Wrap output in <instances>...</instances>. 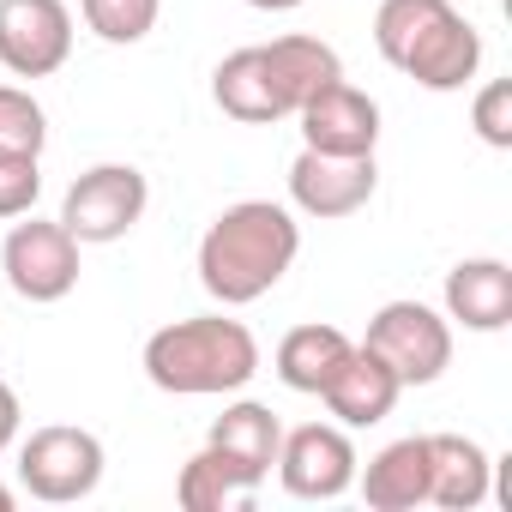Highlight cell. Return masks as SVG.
<instances>
[{"instance_id":"cell-2","label":"cell","mask_w":512,"mask_h":512,"mask_svg":"<svg viewBox=\"0 0 512 512\" xmlns=\"http://www.w3.org/2000/svg\"><path fill=\"white\" fill-rule=\"evenodd\" d=\"M145 374H151L157 392H175V398L241 392L260 374V338L241 320L193 314V320H175V326L145 338Z\"/></svg>"},{"instance_id":"cell-20","label":"cell","mask_w":512,"mask_h":512,"mask_svg":"<svg viewBox=\"0 0 512 512\" xmlns=\"http://www.w3.org/2000/svg\"><path fill=\"white\" fill-rule=\"evenodd\" d=\"M175 500H181V512H241V506L253 500V488L235 476V464H229L217 446H205V452H193V458L181 464Z\"/></svg>"},{"instance_id":"cell-21","label":"cell","mask_w":512,"mask_h":512,"mask_svg":"<svg viewBox=\"0 0 512 512\" xmlns=\"http://www.w3.org/2000/svg\"><path fill=\"white\" fill-rule=\"evenodd\" d=\"M79 13L103 43H145L163 0H79Z\"/></svg>"},{"instance_id":"cell-25","label":"cell","mask_w":512,"mask_h":512,"mask_svg":"<svg viewBox=\"0 0 512 512\" xmlns=\"http://www.w3.org/2000/svg\"><path fill=\"white\" fill-rule=\"evenodd\" d=\"M19 416H25V410H19V392H13L7 380H0V452L13 446V434H19Z\"/></svg>"},{"instance_id":"cell-9","label":"cell","mask_w":512,"mask_h":512,"mask_svg":"<svg viewBox=\"0 0 512 512\" xmlns=\"http://www.w3.org/2000/svg\"><path fill=\"white\" fill-rule=\"evenodd\" d=\"M302 145L308 151H326V157H374L380 145V103L368 91H356L344 73L332 85H320L302 109Z\"/></svg>"},{"instance_id":"cell-26","label":"cell","mask_w":512,"mask_h":512,"mask_svg":"<svg viewBox=\"0 0 512 512\" xmlns=\"http://www.w3.org/2000/svg\"><path fill=\"white\" fill-rule=\"evenodd\" d=\"M500 506H506V512H512V458H506V464H500Z\"/></svg>"},{"instance_id":"cell-13","label":"cell","mask_w":512,"mask_h":512,"mask_svg":"<svg viewBox=\"0 0 512 512\" xmlns=\"http://www.w3.org/2000/svg\"><path fill=\"white\" fill-rule=\"evenodd\" d=\"M205 446H217V452L235 464V476H241L247 488H260V482L272 476V464H278V446H284V422H278L266 404L241 398V404H229V410L211 422V440H205Z\"/></svg>"},{"instance_id":"cell-6","label":"cell","mask_w":512,"mask_h":512,"mask_svg":"<svg viewBox=\"0 0 512 512\" xmlns=\"http://www.w3.org/2000/svg\"><path fill=\"white\" fill-rule=\"evenodd\" d=\"M0 266H7V284H13L25 302H61V296H73V284H79V235H73L61 217L43 223V217L25 211V223L7 229Z\"/></svg>"},{"instance_id":"cell-14","label":"cell","mask_w":512,"mask_h":512,"mask_svg":"<svg viewBox=\"0 0 512 512\" xmlns=\"http://www.w3.org/2000/svg\"><path fill=\"white\" fill-rule=\"evenodd\" d=\"M446 320L470 332L512 326V266L506 260H458L446 272Z\"/></svg>"},{"instance_id":"cell-3","label":"cell","mask_w":512,"mask_h":512,"mask_svg":"<svg viewBox=\"0 0 512 512\" xmlns=\"http://www.w3.org/2000/svg\"><path fill=\"white\" fill-rule=\"evenodd\" d=\"M374 43L398 73L428 91H458L482 67V37L452 0H380Z\"/></svg>"},{"instance_id":"cell-4","label":"cell","mask_w":512,"mask_h":512,"mask_svg":"<svg viewBox=\"0 0 512 512\" xmlns=\"http://www.w3.org/2000/svg\"><path fill=\"white\" fill-rule=\"evenodd\" d=\"M404 386H434L452 368V326L428 302H386L362 338Z\"/></svg>"},{"instance_id":"cell-11","label":"cell","mask_w":512,"mask_h":512,"mask_svg":"<svg viewBox=\"0 0 512 512\" xmlns=\"http://www.w3.org/2000/svg\"><path fill=\"white\" fill-rule=\"evenodd\" d=\"M380 187V169L374 157H326V151H308L290 163V199L308 211V217H356Z\"/></svg>"},{"instance_id":"cell-16","label":"cell","mask_w":512,"mask_h":512,"mask_svg":"<svg viewBox=\"0 0 512 512\" xmlns=\"http://www.w3.org/2000/svg\"><path fill=\"white\" fill-rule=\"evenodd\" d=\"M362 500L368 512H416L428 500V434L380 446L362 470Z\"/></svg>"},{"instance_id":"cell-23","label":"cell","mask_w":512,"mask_h":512,"mask_svg":"<svg viewBox=\"0 0 512 512\" xmlns=\"http://www.w3.org/2000/svg\"><path fill=\"white\" fill-rule=\"evenodd\" d=\"M43 193V175H37V157L31 151H7L0 145V217H25Z\"/></svg>"},{"instance_id":"cell-17","label":"cell","mask_w":512,"mask_h":512,"mask_svg":"<svg viewBox=\"0 0 512 512\" xmlns=\"http://www.w3.org/2000/svg\"><path fill=\"white\" fill-rule=\"evenodd\" d=\"M211 97H217L223 115H235V121H247V127L284 121V103H278V85H272V73H266L260 43H253V49H235V55L217 61V73H211Z\"/></svg>"},{"instance_id":"cell-27","label":"cell","mask_w":512,"mask_h":512,"mask_svg":"<svg viewBox=\"0 0 512 512\" xmlns=\"http://www.w3.org/2000/svg\"><path fill=\"white\" fill-rule=\"evenodd\" d=\"M247 7H260V13H290V7H302V0H247Z\"/></svg>"},{"instance_id":"cell-22","label":"cell","mask_w":512,"mask_h":512,"mask_svg":"<svg viewBox=\"0 0 512 512\" xmlns=\"http://www.w3.org/2000/svg\"><path fill=\"white\" fill-rule=\"evenodd\" d=\"M43 139H49V115L31 91L19 85H0V145L7 151H31L43 157Z\"/></svg>"},{"instance_id":"cell-28","label":"cell","mask_w":512,"mask_h":512,"mask_svg":"<svg viewBox=\"0 0 512 512\" xmlns=\"http://www.w3.org/2000/svg\"><path fill=\"white\" fill-rule=\"evenodd\" d=\"M0 512H13V488H0Z\"/></svg>"},{"instance_id":"cell-15","label":"cell","mask_w":512,"mask_h":512,"mask_svg":"<svg viewBox=\"0 0 512 512\" xmlns=\"http://www.w3.org/2000/svg\"><path fill=\"white\" fill-rule=\"evenodd\" d=\"M488 452L464 434H428V500L446 512H476L488 500Z\"/></svg>"},{"instance_id":"cell-7","label":"cell","mask_w":512,"mask_h":512,"mask_svg":"<svg viewBox=\"0 0 512 512\" xmlns=\"http://www.w3.org/2000/svg\"><path fill=\"white\" fill-rule=\"evenodd\" d=\"M145 199H151V187H145V175L133 163H97L67 187L61 223L79 241H121L145 217Z\"/></svg>"},{"instance_id":"cell-1","label":"cell","mask_w":512,"mask_h":512,"mask_svg":"<svg viewBox=\"0 0 512 512\" xmlns=\"http://www.w3.org/2000/svg\"><path fill=\"white\" fill-rule=\"evenodd\" d=\"M296 253H302V229H296V217L284 205L235 199L199 235V284L223 308H247V302H260L266 290L284 284Z\"/></svg>"},{"instance_id":"cell-24","label":"cell","mask_w":512,"mask_h":512,"mask_svg":"<svg viewBox=\"0 0 512 512\" xmlns=\"http://www.w3.org/2000/svg\"><path fill=\"white\" fill-rule=\"evenodd\" d=\"M470 127H476L494 151L512 145V79H488V85L476 91V103H470Z\"/></svg>"},{"instance_id":"cell-18","label":"cell","mask_w":512,"mask_h":512,"mask_svg":"<svg viewBox=\"0 0 512 512\" xmlns=\"http://www.w3.org/2000/svg\"><path fill=\"white\" fill-rule=\"evenodd\" d=\"M260 55H266V73H272V85H278L284 115H296L320 85H332V79L344 73V67H338V49L320 43V37H278V43H260Z\"/></svg>"},{"instance_id":"cell-10","label":"cell","mask_w":512,"mask_h":512,"mask_svg":"<svg viewBox=\"0 0 512 512\" xmlns=\"http://www.w3.org/2000/svg\"><path fill=\"white\" fill-rule=\"evenodd\" d=\"M278 476L296 500H338L356 482V446L332 422H302L278 446Z\"/></svg>"},{"instance_id":"cell-5","label":"cell","mask_w":512,"mask_h":512,"mask_svg":"<svg viewBox=\"0 0 512 512\" xmlns=\"http://www.w3.org/2000/svg\"><path fill=\"white\" fill-rule=\"evenodd\" d=\"M19 476L37 500L49 506H73L85 494H97L103 482V440L91 428H73V422H49L25 440L19 452Z\"/></svg>"},{"instance_id":"cell-8","label":"cell","mask_w":512,"mask_h":512,"mask_svg":"<svg viewBox=\"0 0 512 512\" xmlns=\"http://www.w3.org/2000/svg\"><path fill=\"white\" fill-rule=\"evenodd\" d=\"M73 55L67 0H0V67L19 79H49Z\"/></svg>"},{"instance_id":"cell-19","label":"cell","mask_w":512,"mask_h":512,"mask_svg":"<svg viewBox=\"0 0 512 512\" xmlns=\"http://www.w3.org/2000/svg\"><path fill=\"white\" fill-rule=\"evenodd\" d=\"M344 356H350V338H344L338 326L302 320V326H290V332L278 338V356H272V362H278V380H284L290 392H320Z\"/></svg>"},{"instance_id":"cell-12","label":"cell","mask_w":512,"mask_h":512,"mask_svg":"<svg viewBox=\"0 0 512 512\" xmlns=\"http://www.w3.org/2000/svg\"><path fill=\"white\" fill-rule=\"evenodd\" d=\"M398 392H404V380H398L368 344H350V356H344V362L332 368V380L320 386L326 410H332L344 428H374V422H386L392 404H398Z\"/></svg>"}]
</instances>
